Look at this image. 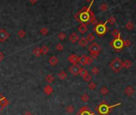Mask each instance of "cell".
I'll return each instance as SVG.
<instances>
[{
	"label": "cell",
	"instance_id": "cell-42",
	"mask_svg": "<svg viewBox=\"0 0 136 115\" xmlns=\"http://www.w3.org/2000/svg\"><path fill=\"white\" fill-rule=\"evenodd\" d=\"M4 54H3L2 52H1L0 51V62H1V61H2L3 59H4Z\"/></svg>",
	"mask_w": 136,
	"mask_h": 115
},
{
	"label": "cell",
	"instance_id": "cell-19",
	"mask_svg": "<svg viewBox=\"0 0 136 115\" xmlns=\"http://www.w3.org/2000/svg\"><path fill=\"white\" fill-rule=\"evenodd\" d=\"M111 34L114 38H121V33H120V30H118V29H114L113 30V31L111 32Z\"/></svg>",
	"mask_w": 136,
	"mask_h": 115
},
{
	"label": "cell",
	"instance_id": "cell-34",
	"mask_svg": "<svg viewBox=\"0 0 136 115\" xmlns=\"http://www.w3.org/2000/svg\"><path fill=\"white\" fill-rule=\"evenodd\" d=\"M66 37H67V35H66L65 33H64V32H60V33L58 34V38H59V40H61V41L64 40V39L66 38Z\"/></svg>",
	"mask_w": 136,
	"mask_h": 115
},
{
	"label": "cell",
	"instance_id": "cell-31",
	"mask_svg": "<svg viewBox=\"0 0 136 115\" xmlns=\"http://www.w3.org/2000/svg\"><path fill=\"white\" fill-rule=\"evenodd\" d=\"M55 49L58 50V51H63L64 49V46L62 43H57L55 46Z\"/></svg>",
	"mask_w": 136,
	"mask_h": 115
},
{
	"label": "cell",
	"instance_id": "cell-17",
	"mask_svg": "<svg viewBox=\"0 0 136 115\" xmlns=\"http://www.w3.org/2000/svg\"><path fill=\"white\" fill-rule=\"evenodd\" d=\"M78 62H79L82 66H86L87 65V55H83L81 57H79L78 58Z\"/></svg>",
	"mask_w": 136,
	"mask_h": 115
},
{
	"label": "cell",
	"instance_id": "cell-38",
	"mask_svg": "<svg viewBox=\"0 0 136 115\" xmlns=\"http://www.w3.org/2000/svg\"><path fill=\"white\" fill-rule=\"evenodd\" d=\"M83 80L85 81V82H91V80H92V76H91V74H87V75H86V76H84L83 78Z\"/></svg>",
	"mask_w": 136,
	"mask_h": 115
},
{
	"label": "cell",
	"instance_id": "cell-13",
	"mask_svg": "<svg viewBox=\"0 0 136 115\" xmlns=\"http://www.w3.org/2000/svg\"><path fill=\"white\" fill-rule=\"evenodd\" d=\"M78 31L81 34H84L88 31V27L87 25L85 24H80V26L78 27Z\"/></svg>",
	"mask_w": 136,
	"mask_h": 115
},
{
	"label": "cell",
	"instance_id": "cell-36",
	"mask_svg": "<svg viewBox=\"0 0 136 115\" xmlns=\"http://www.w3.org/2000/svg\"><path fill=\"white\" fill-rule=\"evenodd\" d=\"M39 32L42 34V35H46L48 34V29L46 28V27H42L40 29V30H39Z\"/></svg>",
	"mask_w": 136,
	"mask_h": 115
},
{
	"label": "cell",
	"instance_id": "cell-24",
	"mask_svg": "<svg viewBox=\"0 0 136 115\" xmlns=\"http://www.w3.org/2000/svg\"><path fill=\"white\" fill-rule=\"evenodd\" d=\"M33 54L36 56V57H39L41 55H42V52H41V49L39 47H36L34 48V50H33Z\"/></svg>",
	"mask_w": 136,
	"mask_h": 115
},
{
	"label": "cell",
	"instance_id": "cell-20",
	"mask_svg": "<svg viewBox=\"0 0 136 115\" xmlns=\"http://www.w3.org/2000/svg\"><path fill=\"white\" fill-rule=\"evenodd\" d=\"M45 80L48 82V83H51V82H53L55 80V78L53 76L52 74H47L46 76L45 77Z\"/></svg>",
	"mask_w": 136,
	"mask_h": 115
},
{
	"label": "cell",
	"instance_id": "cell-3",
	"mask_svg": "<svg viewBox=\"0 0 136 115\" xmlns=\"http://www.w3.org/2000/svg\"><path fill=\"white\" fill-rule=\"evenodd\" d=\"M107 24V21H106L105 23H98L96 25H95L94 28H93V30L94 32H95V34H97L99 37H102L104 36L106 32L109 30V28L106 27Z\"/></svg>",
	"mask_w": 136,
	"mask_h": 115
},
{
	"label": "cell",
	"instance_id": "cell-14",
	"mask_svg": "<svg viewBox=\"0 0 136 115\" xmlns=\"http://www.w3.org/2000/svg\"><path fill=\"white\" fill-rule=\"evenodd\" d=\"M48 62H49L50 65H51V66H55L56 65L58 64V62H59V59H58V58H57L56 56H51L49 58Z\"/></svg>",
	"mask_w": 136,
	"mask_h": 115
},
{
	"label": "cell",
	"instance_id": "cell-9",
	"mask_svg": "<svg viewBox=\"0 0 136 115\" xmlns=\"http://www.w3.org/2000/svg\"><path fill=\"white\" fill-rule=\"evenodd\" d=\"M10 37V34L5 29H1L0 30V42H4L6 41Z\"/></svg>",
	"mask_w": 136,
	"mask_h": 115
},
{
	"label": "cell",
	"instance_id": "cell-33",
	"mask_svg": "<svg viewBox=\"0 0 136 115\" xmlns=\"http://www.w3.org/2000/svg\"><path fill=\"white\" fill-rule=\"evenodd\" d=\"M18 36L23 38L25 36H26V31H25L24 30H19V31H18Z\"/></svg>",
	"mask_w": 136,
	"mask_h": 115
},
{
	"label": "cell",
	"instance_id": "cell-28",
	"mask_svg": "<svg viewBox=\"0 0 136 115\" xmlns=\"http://www.w3.org/2000/svg\"><path fill=\"white\" fill-rule=\"evenodd\" d=\"M89 73H88V70H87V69H85V68H82L81 67V70H80V71H79V75H81L82 77H84V76H86L87 74H88Z\"/></svg>",
	"mask_w": 136,
	"mask_h": 115
},
{
	"label": "cell",
	"instance_id": "cell-37",
	"mask_svg": "<svg viewBox=\"0 0 136 115\" xmlns=\"http://www.w3.org/2000/svg\"><path fill=\"white\" fill-rule=\"evenodd\" d=\"M91 72H92L93 74L97 75L99 73V69L98 67H96V66H93L92 69H91Z\"/></svg>",
	"mask_w": 136,
	"mask_h": 115
},
{
	"label": "cell",
	"instance_id": "cell-5",
	"mask_svg": "<svg viewBox=\"0 0 136 115\" xmlns=\"http://www.w3.org/2000/svg\"><path fill=\"white\" fill-rule=\"evenodd\" d=\"M110 68L115 73H119V72L123 68V61H122L119 58H114L111 62L110 63Z\"/></svg>",
	"mask_w": 136,
	"mask_h": 115
},
{
	"label": "cell",
	"instance_id": "cell-40",
	"mask_svg": "<svg viewBox=\"0 0 136 115\" xmlns=\"http://www.w3.org/2000/svg\"><path fill=\"white\" fill-rule=\"evenodd\" d=\"M93 61H94V59H93L91 57L87 56V65H91V64H92Z\"/></svg>",
	"mask_w": 136,
	"mask_h": 115
},
{
	"label": "cell",
	"instance_id": "cell-22",
	"mask_svg": "<svg viewBox=\"0 0 136 115\" xmlns=\"http://www.w3.org/2000/svg\"><path fill=\"white\" fill-rule=\"evenodd\" d=\"M40 49H41L42 55H46V54L48 53V51H49V48H48V46H46V45L42 46Z\"/></svg>",
	"mask_w": 136,
	"mask_h": 115
},
{
	"label": "cell",
	"instance_id": "cell-11",
	"mask_svg": "<svg viewBox=\"0 0 136 115\" xmlns=\"http://www.w3.org/2000/svg\"><path fill=\"white\" fill-rule=\"evenodd\" d=\"M79 38H80L79 35H78L76 32H73V33L69 36V40L72 43H75L76 42L79 40Z\"/></svg>",
	"mask_w": 136,
	"mask_h": 115
},
{
	"label": "cell",
	"instance_id": "cell-32",
	"mask_svg": "<svg viewBox=\"0 0 136 115\" xmlns=\"http://www.w3.org/2000/svg\"><path fill=\"white\" fill-rule=\"evenodd\" d=\"M108 92H109L108 89H107L106 86H102V87L101 88V89H100V93H101L102 95L107 94V93H108Z\"/></svg>",
	"mask_w": 136,
	"mask_h": 115
},
{
	"label": "cell",
	"instance_id": "cell-39",
	"mask_svg": "<svg viewBox=\"0 0 136 115\" xmlns=\"http://www.w3.org/2000/svg\"><path fill=\"white\" fill-rule=\"evenodd\" d=\"M123 44L124 47H129L131 45V42L129 39H126V40H123Z\"/></svg>",
	"mask_w": 136,
	"mask_h": 115
},
{
	"label": "cell",
	"instance_id": "cell-1",
	"mask_svg": "<svg viewBox=\"0 0 136 115\" xmlns=\"http://www.w3.org/2000/svg\"><path fill=\"white\" fill-rule=\"evenodd\" d=\"M94 3V0L91 2L90 6H83L80 10L74 14V19L77 22H78L80 24H93L96 25L98 23V21L96 19L95 15L94 12L91 10V6Z\"/></svg>",
	"mask_w": 136,
	"mask_h": 115
},
{
	"label": "cell",
	"instance_id": "cell-15",
	"mask_svg": "<svg viewBox=\"0 0 136 115\" xmlns=\"http://www.w3.org/2000/svg\"><path fill=\"white\" fill-rule=\"evenodd\" d=\"M78 45H79L81 47H85V46H87L88 45V41L87 40V38L83 37L79 38V40H78Z\"/></svg>",
	"mask_w": 136,
	"mask_h": 115
},
{
	"label": "cell",
	"instance_id": "cell-6",
	"mask_svg": "<svg viewBox=\"0 0 136 115\" xmlns=\"http://www.w3.org/2000/svg\"><path fill=\"white\" fill-rule=\"evenodd\" d=\"M75 115H96L87 106H83Z\"/></svg>",
	"mask_w": 136,
	"mask_h": 115
},
{
	"label": "cell",
	"instance_id": "cell-26",
	"mask_svg": "<svg viewBox=\"0 0 136 115\" xmlns=\"http://www.w3.org/2000/svg\"><path fill=\"white\" fill-rule=\"evenodd\" d=\"M89 99H90V97H89L87 93H83V94L81 96V100H82V102H88Z\"/></svg>",
	"mask_w": 136,
	"mask_h": 115
},
{
	"label": "cell",
	"instance_id": "cell-23",
	"mask_svg": "<svg viewBox=\"0 0 136 115\" xmlns=\"http://www.w3.org/2000/svg\"><path fill=\"white\" fill-rule=\"evenodd\" d=\"M65 110L67 111V113H68V114H72L74 111V107L72 105H69V106H67L66 107Z\"/></svg>",
	"mask_w": 136,
	"mask_h": 115
},
{
	"label": "cell",
	"instance_id": "cell-10",
	"mask_svg": "<svg viewBox=\"0 0 136 115\" xmlns=\"http://www.w3.org/2000/svg\"><path fill=\"white\" fill-rule=\"evenodd\" d=\"M78 58H79V57L77 55H75V54H73V55H71L68 57V62L73 65H75V64H78Z\"/></svg>",
	"mask_w": 136,
	"mask_h": 115
},
{
	"label": "cell",
	"instance_id": "cell-44",
	"mask_svg": "<svg viewBox=\"0 0 136 115\" xmlns=\"http://www.w3.org/2000/svg\"><path fill=\"white\" fill-rule=\"evenodd\" d=\"M23 115H33V114H32L31 112H30V111H27V112H25Z\"/></svg>",
	"mask_w": 136,
	"mask_h": 115
},
{
	"label": "cell",
	"instance_id": "cell-16",
	"mask_svg": "<svg viewBox=\"0 0 136 115\" xmlns=\"http://www.w3.org/2000/svg\"><path fill=\"white\" fill-rule=\"evenodd\" d=\"M44 93L46 95H51L53 93V87L51 85H47L44 87Z\"/></svg>",
	"mask_w": 136,
	"mask_h": 115
},
{
	"label": "cell",
	"instance_id": "cell-21",
	"mask_svg": "<svg viewBox=\"0 0 136 115\" xmlns=\"http://www.w3.org/2000/svg\"><path fill=\"white\" fill-rule=\"evenodd\" d=\"M86 38H87V40L88 41V42H93L95 40V36L94 35V34L93 33H89L87 34V36L86 37Z\"/></svg>",
	"mask_w": 136,
	"mask_h": 115
},
{
	"label": "cell",
	"instance_id": "cell-12",
	"mask_svg": "<svg viewBox=\"0 0 136 115\" xmlns=\"http://www.w3.org/2000/svg\"><path fill=\"white\" fill-rule=\"evenodd\" d=\"M124 93L127 94L128 97H131L135 93V89L132 86H128L127 87H126V89H124Z\"/></svg>",
	"mask_w": 136,
	"mask_h": 115
},
{
	"label": "cell",
	"instance_id": "cell-7",
	"mask_svg": "<svg viewBox=\"0 0 136 115\" xmlns=\"http://www.w3.org/2000/svg\"><path fill=\"white\" fill-rule=\"evenodd\" d=\"M88 50H89V51H90V54L91 53L100 54V51H101V47H100V46L98 44L97 42H92L90 46H89Z\"/></svg>",
	"mask_w": 136,
	"mask_h": 115
},
{
	"label": "cell",
	"instance_id": "cell-30",
	"mask_svg": "<svg viewBox=\"0 0 136 115\" xmlns=\"http://www.w3.org/2000/svg\"><path fill=\"white\" fill-rule=\"evenodd\" d=\"M116 23V19L114 16H110L108 19H107V23H110V25H114Z\"/></svg>",
	"mask_w": 136,
	"mask_h": 115
},
{
	"label": "cell",
	"instance_id": "cell-18",
	"mask_svg": "<svg viewBox=\"0 0 136 115\" xmlns=\"http://www.w3.org/2000/svg\"><path fill=\"white\" fill-rule=\"evenodd\" d=\"M58 77L61 79V80H64L67 77V73L65 70H61L59 73H58Z\"/></svg>",
	"mask_w": 136,
	"mask_h": 115
},
{
	"label": "cell",
	"instance_id": "cell-2",
	"mask_svg": "<svg viewBox=\"0 0 136 115\" xmlns=\"http://www.w3.org/2000/svg\"><path fill=\"white\" fill-rule=\"evenodd\" d=\"M120 105H121V103L119 102L117 104H114V105L110 106L109 104L106 102V101L102 100V102L95 107V111L99 115H110V114L112 112L114 108Z\"/></svg>",
	"mask_w": 136,
	"mask_h": 115
},
{
	"label": "cell",
	"instance_id": "cell-4",
	"mask_svg": "<svg viewBox=\"0 0 136 115\" xmlns=\"http://www.w3.org/2000/svg\"><path fill=\"white\" fill-rule=\"evenodd\" d=\"M110 46H111L116 52H120L121 50L124 48L123 39L122 38H114L113 40L110 42Z\"/></svg>",
	"mask_w": 136,
	"mask_h": 115
},
{
	"label": "cell",
	"instance_id": "cell-43",
	"mask_svg": "<svg viewBox=\"0 0 136 115\" xmlns=\"http://www.w3.org/2000/svg\"><path fill=\"white\" fill-rule=\"evenodd\" d=\"M29 2L31 3L32 5H34L35 3H36L38 2V0H29Z\"/></svg>",
	"mask_w": 136,
	"mask_h": 115
},
{
	"label": "cell",
	"instance_id": "cell-41",
	"mask_svg": "<svg viewBox=\"0 0 136 115\" xmlns=\"http://www.w3.org/2000/svg\"><path fill=\"white\" fill-rule=\"evenodd\" d=\"M2 94L1 93H0V113H1L2 111V110L4 109L3 106H2V103H1V98H2Z\"/></svg>",
	"mask_w": 136,
	"mask_h": 115
},
{
	"label": "cell",
	"instance_id": "cell-45",
	"mask_svg": "<svg viewBox=\"0 0 136 115\" xmlns=\"http://www.w3.org/2000/svg\"><path fill=\"white\" fill-rule=\"evenodd\" d=\"M86 1H87V2H91L93 1V0H86Z\"/></svg>",
	"mask_w": 136,
	"mask_h": 115
},
{
	"label": "cell",
	"instance_id": "cell-8",
	"mask_svg": "<svg viewBox=\"0 0 136 115\" xmlns=\"http://www.w3.org/2000/svg\"><path fill=\"white\" fill-rule=\"evenodd\" d=\"M81 70V67L78 66V64H75V65H72L71 66L69 67V69H68V70H69V72L73 74L74 76H78V74H79V71Z\"/></svg>",
	"mask_w": 136,
	"mask_h": 115
},
{
	"label": "cell",
	"instance_id": "cell-27",
	"mask_svg": "<svg viewBox=\"0 0 136 115\" xmlns=\"http://www.w3.org/2000/svg\"><path fill=\"white\" fill-rule=\"evenodd\" d=\"M125 27H126V29H127L128 30H131L134 29V23H132V22H128V23L126 24V26H125Z\"/></svg>",
	"mask_w": 136,
	"mask_h": 115
},
{
	"label": "cell",
	"instance_id": "cell-25",
	"mask_svg": "<svg viewBox=\"0 0 136 115\" xmlns=\"http://www.w3.org/2000/svg\"><path fill=\"white\" fill-rule=\"evenodd\" d=\"M123 67L124 68H126V69H129L131 66V62L130 60H126V61H124V62H123Z\"/></svg>",
	"mask_w": 136,
	"mask_h": 115
},
{
	"label": "cell",
	"instance_id": "cell-29",
	"mask_svg": "<svg viewBox=\"0 0 136 115\" xmlns=\"http://www.w3.org/2000/svg\"><path fill=\"white\" fill-rule=\"evenodd\" d=\"M99 9H100V10H101V11L105 12V11H106L107 10H108V6H107L106 3H102V4L100 5Z\"/></svg>",
	"mask_w": 136,
	"mask_h": 115
},
{
	"label": "cell",
	"instance_id": "cell-35",
	"mask_svg": "<svg viewBox=\"0 0 136 115\" xmlns=\"http://www.w3.org/2000/svg\"><path fill=\"white\" fill-rule=\"evenodd\" d=\"M96 87H97V85H96L94 82H91L88 85V88L90 89H91V90H93V89H95Z\"/></svg>",
	"mask_w": 136,
	"mask_h": 115
}]
</instances>
